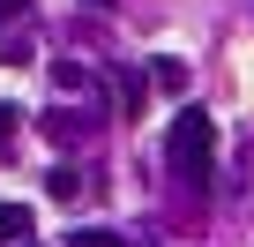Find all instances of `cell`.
I'll return each instance as SVG.
<instances>
[{"instance_id": "1", "label": "cell", "mask_w": 254, "mask_h": 247, "mask_svg": "<svg viewBox=\"0 0 254 247\" xmlns=\"http://www.w3.org/2000/svg\"><path fill=\"white\" fill-rule=\"evenodd\" d=\"M165 165H172V180H187L194 195L209 187V172H217V120H209L202 105H187L172 128H165Z\"/></svg>"}, {"instance_id": "2", "label": "cell", "mask_w": 254, "mask_h": 247, "mask_svg": "<svg viewBox=\"0 0 254 247\" xmlns=\"http://www.w3.org/2000/svg\"><path fill=\"white\" fill-rule=\"evenodd\" d=\"M82 128H90V120H82L75 105H53V112H45V135H53V143H82Z\"/></svg>"}, {"instance_id": "3", "label": "cell", "mask_w": 254, "mask_h": 247, "mask_svg": "<svg viewBox=\"0 0 254 247\" xmlns=\"http://www.w3.org/2000/svg\"><path fill=\"white\" fill-rule=\"evenodd\" d=\"M142 97H150V75H135V68H127V75H120V112L135 120V112H142Z\"/></svg>"}, {"instance_id": "4", "label": "cell", "mask_w": 254, "mask_h": 247, "mask_svg": "<svg viewBox=\"0 0 254 247\" xmlns=\"http://www.w3.org/2000/svg\"><path fill=\"white\" fill-rule=\"evenodd\" d=\"M8 240H30V210L23 202H0V247Z\"/></svg>"}, {"instance_id": "5", "label": "cell", "mask_w": 254, "mask_h": 247, "mask_svg": "<svg viewBox=\"0 0 254 247\" xmlns=\"http://www.w3.org/2000/svg\"><path fill=\"white\" fill-rule=\"evenodd\" d=\"M45 187H53V202H75V195H82V172H75V165H53Z\"/></svg>"}, {"instance_id": "6", "label": "cell", "mask_w": 254, "mask_h": 247, "mask_svg": "<svg viewBox=\"0 0 254 247\" xmlns=\"http://www.w3.org/2000/svg\"><path fill=\"white\" fill-rule=\"evenodd\" d=\"M150 82H157V90H172V97H180V90H187V68H180V60H157V68H150Z\"/></svg>"}, {"instance_id": "7", "label": "cell", "mask_w": 254, "mask_h": 247, "mask_svg": "<svg viewBox=\"0 0 254 247\" xmlns=\"http://www.w3.org/2000/svg\"><path fill=\"white\" fill-rule=\"evenodd\" d=\"M53 82H60V90H82L90 75H82V60H53Z\"/></svg>"}, {"instance_id": "8", "label": "cell", "mask_w": 254, "mask_h": 247, "mask_svg": "<svg viewBox=\"0 0 254 247\" xmlns=\"http://www.w3.org/2000/svg\"><path fill=\"white\" fill-rule=\"evenodd\" d=\"M15 128H23V112H15V105H0V150H15Z\"/></svg>"}, {"instance_id": "9", "label": "cell", "mask_w": 254, "mask_h": 247, "mask_svg": "<svg viewBox=\"0 0 254 247\" xmlns=\"http://www.w3.org/2000/svg\"><path fill=\"white\" fill-rule=\"evenodd\" d=\"M67 247H127V240H120V232H75Z\"/></svg>"}, {"instance_id": "10", "label": "cell", "mask_w": 254, "mask_h": 247, "mask_svg": "<svg viewBox=\"0 0 254 247\" xmlns=\"http://www.w3.org/2000/svg\"><path fill=\"white\" fill-rule=\"evenodd\" d=\"M15 15H23V0H0V23H15Z\"/></svg>"}]
</instances>
